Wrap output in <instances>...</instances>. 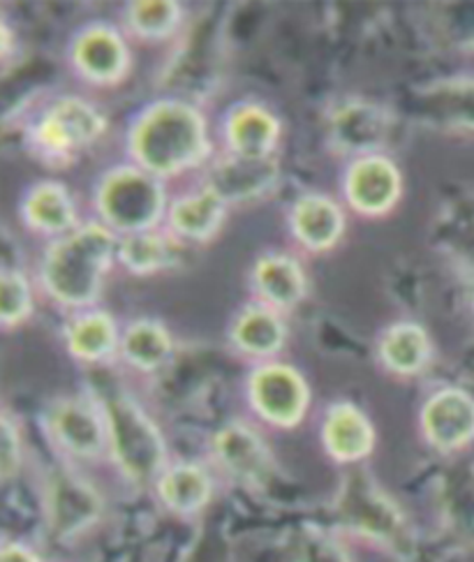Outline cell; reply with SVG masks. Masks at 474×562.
<instances>
[{"label": "cell", "instance_id": "cell-1", "mask_svg": "<svg viewBox=\"0 0 474 562\" xmlns=\"http://www.w3.org/2000/svg\"><path fill=\"white\" fill-rule=\"evenodd\" d=\"M131 150L150 177H174L208 154L206 123L185 102H158L137 119Z\"/></svg>", "mask_w": 474, "mask_h": 562}, {"label": "cell", "instance_id": "cell-2", "mask_svg": "<svg viewBox=\"0 0 474 562\" xmlns=\"http://www.w3.org/2000/svg\"><path fill=\"white\" fill-rule=\"evenodd\" d=\"M114 234L100 225H86L52 246L42 280L63 306H89L98 299L102 278L114 257Z\"/></svg>", "mask_w": 474, "mask_h": 562}, {"label": "cell", "instance_id": "cell-3", "mask_svg": "<svg viewBox=\"0 0 474 562\" xmlns=\"http://www.w3.org/2000/svg\"><path fill=\"white\" fill-rule=\"evenodd\" d=\"M98 209L110 227L127 234H142L160 221L165 192L148 171L119 167L100 183Z\"/></svg>", "mask_w": 474, "mask_h": 562}, {"label": "cell", "instance_id": "cell-4", "mask_svg": "<svg viewBox=\"0 0 474 562\" xmlns=\"http://www.w3.org/2000/svg\"><path fill=\"white\" fill-rule=\"evenodd\" d=\"M106 422H110L112 447L116 461L133 480H150L160 470L165 445L142 409L123 396L106 401Z\"/></svg>", "mask_w": 474, "mask_h": 562}, {"label": "cell", "instance_id": "cell-5", "mask_svg": "<svg viewBox=\"0 0 474 562\" xmlns=\"http://www.w3.org/2000/svg\"><path fill=\"white\" fill-rule=\"evenodd\" d=\"M104 130V119L81 98H63L40 119L35 144L49 156L66 158L93 144Z\"/></svg>", "mask_w": 474, "mask_h": 562}, {"label": "cell", "instance_id": "cell-6", "mask_svg": "<svg viewBox=\"0 0 474 562\" xmlns=\"http://www.w3.org/2000/svg\"><path fill=\"white\" fill-rule=\"evenodd\" d=\"M250 396L260 413L280 426H292L308 405V386L287 366H264L250 380Z\"/></svg>", "mask_w": 474, "mask_h": 562}, {"label": "cell", "instance_id": "cell-7", "mask_svg": "<svg viewBox=\"0 0 474 562\" xmlns=\"http://www.w3.org/2000/svg\"><path fill=\"white\" fill-rule=\"evenodd\" d=\"M400 190V171L392 160L380 156L357 160L348 175V183H345L352 209L365 215L390 211L398 202Z\"/></svg>", "mask_w": 474, "mask_h": 562}, {"label": "cell", "instance_id": "cell-8", "mask_svg": "<svg viewBox=\"0 0 474 562\" xmlns=\"http://www.w3.org/2000/svg\"><path fill=\"white\" fill-rule=\"evenodd\" d=\"M72 60L77 70L95 83H116L131 68V54L125 49V42L116 31L104 26L86 29L77 37Z\"/></svg>", "mask_w": 474, "mask_h": 562}, {"label": "cell", "instance_id": "cell-9", "mask_svg": "<svg viewBox=\"0 0 474 562\" xmlns=\"http://www.w3.org/2000/svg\"><path fill=\"white\" fill-rule=\"evenodd\" d=\"M424 430L428 440L440 449H456L474 438V401L447 389L424 407Z\"/></svg>", "mask_w": 474, "mask_h": 562}, {"label": "cell", "instance_id": "cell-10", "mask_svg": "<svg viewBox=\"0 0 474 562\" xmlns=\"http://www.w3.org/2000/svg\"><path fill=\"white\" fill-rule=\"evenodd\" d=\"M278 177V162L269 158L232 156L211 171L208 188L223 202H241L260 198Z\"/></svg>", "mask_w": 474, "mask_h": 562}, {"label": "cell", "instance_id": "cell-11", "mask_svg": "<svg viewBox=\"0 0 474 562\" xmlns=\"http://www.w3.org/2000/svg\"><path fill=\"white\" fill-rule=\"evenodd\" d=\"M292 227L296 239L306 248L329 250L340 239L345 221L338 204L321 194H306L294 206Z\"/></svg>", "mask_w": 474, "mask_h": 562}, {"label": "cell", "instance_id": "cell-12", "mask_svg": "<svg viewBox=\"0 0 474 562\" xmlns=\"http://www.w3.org/2000/svg\"><path fill=\"white\" fill-rule=\"evenodd\" d=\"M52 526L58 535H72L93 524L100 512L98 495L68 474H60L52 484Z\"/></svg>", "mask_w": 474, "mask_h": 562}, {"label": "cell", "instance_id": "cell-13", "mask_svg": "<svg viewBox=\"0 0 474 562\" xmlns=\"http://www.w3.org/2000/svg\"><path fill=\"white\" fill-rule=\"evenodd\" d=\"M278 121L257 104H244L227 121V139L234 156L269 158L278 142Z\"/></svg>", "mask_w": 474, "mask_h": 562}, {"label": "cell", "instance_id": "cell-14", "mask_svg": "<svg viewBox=\"0 0 474 562\" xmlns=\"http://www.w3.org/2000/svg\"><path fill=\"white\" fill-rule=\"evenodd\" d=\"M215 451L227 470L246 482H264L271 470L269 453L252 430L246 426H229L215 440Z\"/></svg>", "mask_w": 474, "mask_h": 562}, {"label": "cell", "instance_id": "cell-15", "mask_svg": "<svg viewBox=\"0 0 474 562\" xmlns=\"http://www.w3.org/2000/svg\"><path fill=\"white\" fill-rule=\"evenodd\" d=\"M325 442L340 461L363 459L373 447V426L352 405H336L325 424Z\"/></svg>", "mask_w": 474, "mask_h": 562}, {"label": "cell", "instance_id": "cell-16", "mask_svg": "<svg viewBox=\"0 0 474 562\" xmlns=\"http://www.w3.org/2000/svg\"><path fill=\"white\" fill-rule=\"evenodd\" d=\"M52 426L56 438L70 451L81 453V457H91V453H98L102 449L104 430L93 415V409L86 407L83 403L68 401L56 405Z\"/></svg>", "mask_w": 474, "mask_h": 562}, {"label": "cell", "instance_id": "cell-17", "mask_svg": "<svg viewBox=\"0 0 474 562\" xmlns=\"http://www.w3.org/2000/svg\"><path fill=\"white\" fill-rule=\"evenodd\" d=\"M75 204L66 188L58 183H40L24 202V218L40 232H68L75 225Z\"/></svg>", "mask_w": 474, "mask_h": 562}, {"label": "cell", "instance_id": "cell-18", "mask_svg": "<svg viewBox=\"0 0 474 562\" xmlns=\"http://www.w3.org/2000/svg\"><path fill=\"white\" fill-rule=\"evenodd\" d=\"M223 218H225V202L211 188H206L200 194H192V198L179 200L174 206H171V213H169L171 227H174L179 234H183L185 239H195V241H204L211 234H215Z\"/></svg>", "mask_w": 474, "mask_h": 562}, {"label": "cell", "instance_id": "cell-19", "mask_svg": "<svg viewBox=\"0 0 474 562\" xmlns=\"http://www.w3.org/2000/svg\"><path fill=\"white\" fill-rule=\"evenodd\" d=\"M255 280L271 304L283 308L298 304L306 292V278L301 273V267L283 255H269L260 259L255 269Z\"/></svg>", "mask_w": 474, "mask_h": 562}, {"label": "cell", "instance_id": "cell-20", "mask_svg": "<svg viewBox=\"0 0 474 562\" xmlns=\"http://www.w3.org/2000/svg\"><path fill=\"white\" fill-rule=\"evenodd\" d=\"M380 355L392 371L400 375H413L426 366L430 355V342L419 324H396V327L384 336Z\"/></svg>", "mask_w": 474, "mask_h": 562}, {"label": "cell", "instance_id": "cell-21", "mask_svg": "<svg viewBox=\"0 0 474 562\" xmlns=\"http://www.w3.org/2000/svg\"><path fill=\"white\" fill-rule=\"evenodd\" d=\"M232 336L244 352L267 357L283 348L285 327L275 313L267 308H248L234 324Z\"/></svg>", "mask_w": 474, "mask_h": 562}, {"label": "cell", "instance_id": "cell-22", "mask_svg": "<svg viewBox=\"0 0 474 562\" xmlns=\"http://www.w3.org/2000/svg\"><path fill=\"white\" fill-rule=\"evenodd\" d=\"M342 512L348 514L350 524H357L363 530L375 535H392L398 526V516L392 509V505L373 488L359 486L357 482L348 488V493H345Z\"/></svg>", "mask_w": 474, "mask_h": 562}, {"label": "cell", "instance_id": "cell-23", "mask_svg": "<svg viewBox=\"0 0 474 562\" xmlns=\"http://www.w3.org/2000/svg\"><path fill=\"white\" fill-rule=\"evenodd\" d=\"M123 355L142 371H156L171 355V338L156 322H137L123 338Z\"/></svg>", "mask_w": 474, "mask_h": 562}, {"label": "cell", "instance_id": "cell-24", "mask_svg": "<svg viewBox=\"0 0 474 562\" xmlns=\"http://www.w3.org/2000/svg\"><path fill=\"white\" fill-rule=\"evenodd\" d=\"M116 345L114 319L104 313H91L77 322L68 331V348L77 359L98 361L112 355Z\"/></svg>", "mask_w": 474, "mask_h": 562}, {"label": "cell", "instance_id": "cell-25", "mask_svg": "<svg viewBox=\"0 0 474 562\" xmlns=\"http://www.w3.org/2000/svg\"><path fill=\"white\" fill-rule=\"evenodd\" d=\"M208 477L195 465H179L169 470L160 482L162 501L177 512L200 509L208 501Z\"/></svg>", "mask_w": 474, "mask_h": 562}, {"label": "cell", "instance_id": "cell-26", "mask_svg": "<svg viewBox=\"0 0 474 562\" xmlns=\"http://www.w3.org/2000/svg\"><path fill=\"white\" fill-rule=\"evenodd\" d=\"M121 259L125 267L135 271V273H154L167 265H171L174 259V246H171L165 236L142 232V234H131L127 239L121 244Z\"/></svg>", "mask_w": 474, "mask_h": 562}, {"label": "cell", "instance_id": "cell-27", "mask_svg": "<svg viewBox=\"0 0 474 562\" xmlns=\"http://www.w3.org/2000/svg\"><path fill=\"white\" fill-rule=\"evenodd\" d=\"M181 10L177 3L154 0V3H135L131 8V24L144 37H165L177 29Z\"/></svg>", "mask_w": 474, "mask_h": 562}, {"label": "cell", "instance_id": "cell-28", "mask_svg": "<svg viewBox=\"0 0 474 562\" xmlns=\"http://www.w3.org/2000/svg\"><path fill=\"white\" fill-rule=\"evenodd\" d=\"M31 308L33 299L26 278L5 269L3 278H0V317H3V324L14 327L16 322L26 319Z\"/></svg>", "mask_w": 474, "mask_h": 562}, {"label": "cell", "instance_id": "cell-29", "mask_svg": "<svg viewBox=\"0 0 474 562\" xmlns=\"http://www.w3.org/2000/svg\"><path fill=\"white\" fill-rule=\"evenodd\" d=\"M16 461H19V438L14 434L12 424L5 419L3 422V477L5 480L14 472Z\"/></svg>", "mask_w": 474, "mask_h": 562}, {"label": "cell", "instance_id": "cell-30", "mask_svg": "<svg viewBox=\"0 0 474 562\" xmlns=\"http://www.w3.org/2000/svg\"><path fill=\"white\" fill-rule=\"evenodd\" d=\"M301 562H345L336 547H329L325 542H311L304 551H301Z\"/></svg>", "mask_w": 474, "mask_h": 562}, {"label": "cell", "instance_id": "cell-31", "mask_svg": "<svg viewBox=\"0 0 474 562\" xmlns=\"http://www.w3.org/2000/svg\"><path fill=\"white\" fill-rule=\"evenodd\" d=\"M0 562H37V560L21 547H5Z\"/></svg>", "mask_w": 474, "mask_h": 562}]
</instances>
